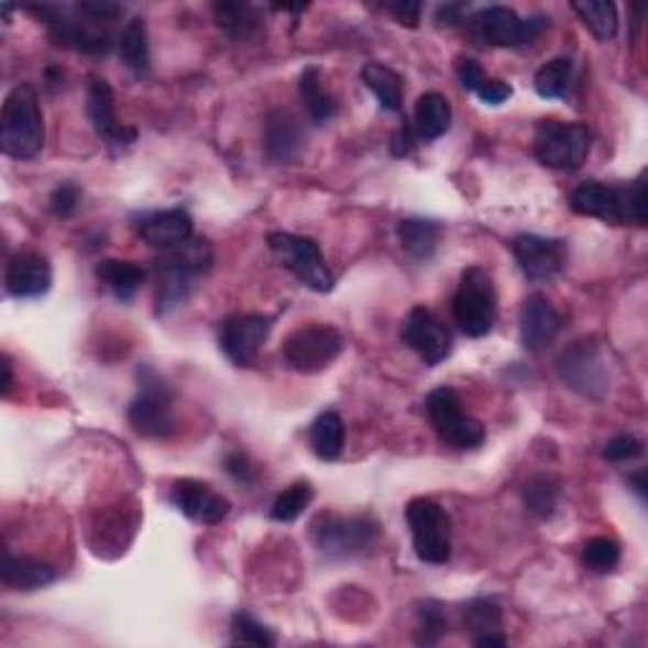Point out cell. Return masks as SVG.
Instances as JSON below:
<instances>
[{
    "label": "cell",
    "instance_id": "obj_43",
    "mask_svg": "<svg viewBox=\"0 0 648 648\" xmlns=\"http://www.w3.org/2000/svg\"><path fill=\"white\" fill-rule=\"evenodd\" d=\"M77 11L81 15H87L91 23H102V21L120 19L124 8L120 3H109V0H87V3L77 6Z\"/></svg>",
    "mask_w": 648,
    "mask_h": 648
},
{
    "label": "cell",
    "instance_id": "obj_2",
    "mask_svg": "<svg viewBox=\"0 0 648 648\" xmlns=\"http://www.w3.org/2000/svg\"><path fill=\"white\" fill-rule=\"evenodd\" d=\"M44 114L33 87L19 84L3 102L0 114V147L8 157L31 160L44 147Z\"/></svg>",
    "mask_w": 648,
    "mask_h": 648
},
{
    "label": "cell",
    "instance_id": "obj_24",
    "mask_svg": "<svg viewBox=\"0 0 648 648\" xmlns=\"http://www.w3.org/2000/svg\"><path fill=\"white\" fill-rule=\"evenodd\" d=\"M3 585L11 587V591H39V587L52 585L56 580V570L46 562L23 558V554H3Z\"/></svg>",
    "mask_w": 648,
    "mask_h": 648
},
{
    "label": "cell",
    "instance_id": "obj_28",
    "mask_svg": "<svg viewBox=\"0 0 648 648\" xmlns=\"http://www.w3.org/2000/svg\"><path fill=\"white\" fill-rule=\"evenodd\" d=\"M299 97L301 105H305L309 120L315 124L330 122L334 112H338V105L330 97V91L322 87V74H319L317 66H307L299 77Z\"/></svg>",
    "mask_w": 648,
    "mask_h": 648
},
{
    "label": "cell",
    "instance_id": "obj_31",
    "mask_svg": "<svg viewBox=\"0 0 648 648\" xmlns=\"http://www.w3.org/2000/svg\"><path fill=\"white\" fill-rule=\"evenodd\" d=\"M309 443L319 459L334 461L344 446V424L334 410H325L309 428Z\"/></svg>",
    "mask_w": 648,
    "mask_h": 648
},
{
    "label": "cell",
    "instance_id": "obj_4",
    "mask_svg": "<svg viewBox=\"0 0 648 648\" xmlns=\"http://www.w3.org/2000/svg\"><path fill=\"white\" fill-rule=\"evenodd\" d=\"M140 388L130 403V424L140 436L147 439H165L175 431V410L173 391L153 367L142 365L138 370Z\"/></svg>",
    "mask_w": 648,
    "mask_h": 648
},
{
    "label": "cell",
    "instance_id": "obj_34",
    "mask_svg": "<svg viewBox=\"0 0 648 648\" xmlns=\"http://www.w3.org/2000/svg\"><path fill=\"white\" fill-rule=\"evenodd\" d=\"M572 11L580 21L593 31L597 41H611L618 33V8L605 0H587V3H572Z\"/></svg>",
    "mask_w": 648,
    "mask_h": 648
},
{
    "label": "cell",
    "instance_id": "obj_10",
    "mask_svg": "<svg viewBox=\"0 0 648 648\" xmlns=\"http://www.w3.org/2000/svg\"><path fill=\"white\" fill-rule=\"evenodd\" d=\"M418 560L428 565H446L451 558V521L433 499L418 496L406 507Z\"/></svg>",
    "mask_w": 648,
    "mask_h": 648
},
{
    "label": "cell",
    "instance_id": "obj_40",
    "mask_svg": "<svg viewBox=\"0 0 648 648\" xmlns=\"http://www.w3.org/2000/svg\"><path fill=\"white\" fill-rule=\"evenodd\" d=\"M449 628L439 603H424L418 608V644L433 646L441 641V636Z\"/></svg>",
    "mask_w": 648,
    "mask_h": 648
},
{
    "label": "cell",
    "instance_id": "obj_14",
    "mask_svg": "<svg viewBox=\"0 0 648 648\" xmlns=\"http://www.w3.org/2000/svg\"><path fill=\"white\" fill-rule=\"evenodd\" d=\"M268 332H272V317L235 315L221 322L218 344L233 365L249 367L256 360L261 344L268 340Z\"/></svg>",
    "mask_w": 648,
    "mask_h": 648
},
{
    "label": "cell",
    "instance_id": "obj_7",
    "mask_svg": "<svg viewBox=\"0 0 648 648\" xmlns=\"http://www.w3.org/2000/svg\"><path fill=\"white\" fill-rule=\"evenodd\" d=\"M268 249L274 251V256L282 261L284 268L297 276V279L315 289L319 294H327L334 289V276L327 266V261L319 251L317 241L307 239V235H294L284 231L268 233Z\"/></svg>",
    "mask_w": 648,
    "mask_h": 648
},
{
    "label": "cell",
    "instance_id": "obj_36",
    "mask_svg": "<svg viewBox=\"0 0 648 648\" xmlns=\"http://www.w3.org/2000/svg\"><path fill=\"white\" fill-rule=\"evenodd\" d=\"M315 499V486L309 482H297L289 490L276 496L272 504V519L274 521H294L305 515V509Z\"/></svg>",
    "mask_w": 648,
    "mask_h": 648
},
{
    "label": "cell",
    "instance_id": "obj_42",
    "mask_svg": "<svg viewBox=\"0 0 648 648\" xmlns=\"http://www.w3.org/2000/svg\"><path fill=\"white\" fill-rule=\"evenodd\" d=\"M81 204V190L77 185H58L52 193V210L58 218H69L79 210Z\"/></svg>",
    "mask_w": 648,
    "mask_h": 648
},
{
    "label": "cell",
    "instance_id": "obj_48",
    "mask_svg": "<svg viewBox=\"0 0 648 648\" xmlns=\"http://www.w3.org/2000/svg\"><path fill=\"white\" fill-rule=\"evenodd\" d=\"M461 13H464V6L457 3V6H441L439 11H436V21L439 23H449V26H453V23L461 21Z\"/></svg>",
    "mask_w": 648,
    "mask_h": 648
},
{
    "label": "cell",
    "instance_id": "obj_39",
    "mask_svg": "<svg viewBox=\"0 0 648 648\" xmlns=\"http://www.w3.org/2000/svg\"><path fill=\"white\" fill-rule=\"evenodd\" d=\"M583 562L593 572H613L620 562V545L611 537H593L583 550Z\"/></svg>",
    "mask_w": 648,
    "mask_h": 648
},
{
    "label": "cell",
    "instance_id": "obj_51",
    "mask_svg": "<svg viewBox=\"0 0 648 648\" xmlns=\"http://www.w3.org/2000/svg\"><path fill=\"white\" fill-rule=\"evenodd\" d=\"M13 388V373H11V360L3 358V395L11 393Z\"/></svg>",
    "mask_w": 648,
    "mask_h": 648
},
{
    "label": "cell",
    "instance_id": "obj_33",
    "mask_svg": "<svg viewBox=\"0 0 648 648\" xmlns=\"http://www.w3.org/2000/svg\"><path fill=\"white\" fill-rule=\"evenodd\" d=\"M572 72H575V66H572V58L568 56H558L542 64L535 74L537 95L545 99H562L570 91Z\"/></svg>",
    "mask_w": 648,
    "mask_h": 648
},
{
    "label": "cell",
    "instance_id": "obj_9",
    "mask_svg": "<svg viewBox=\"0 0 648 648\" xmlns=\"http://www.w3.org/2000/svg\"><path fill=\"white\" fill-rule=\"evenodd\" d=\"M558 373L562 383L583 398L601 400L608 393V360H605L603 348L595 340L572 342L558 360Z\"/></svg>",
    "mask_w": 648,
    "mask_h": 648
},
{
    "label": "cell",
    "instance_id": "obj_5",
    "mask_svg": "<svg viewBox=\"0 0 648 648\" xmlns=\"http://www.w3.org/2000/svg\"><path fill=\"white\" fill-rule=\"evenodd\" d=\"M593 134L580 122L542 120L535 132V155L554 171H578L591 155Z\"/></svg>",
    "mask_w": 648,
    "mask_h": 648
},
{
    "label": "cell",
    "instance_id": "obj_18",
    "mask_svg": "<svg viewBox=\"0 0 648 648\" xmlns=\"http://www.w3.org/2000/svg\"><path fill=\"white\" fill-rule=\"evenodd\" d=\"M87 114L95 132L102 138L109 147L122 150L130 147L138 140V132L130 128H120L114 109V91L105 79H89L87 87Z\"/></svg>",
    "mask_w": 648,
    "mask_h": 648
},
{
    "label": "cell",
    "instance_id": "obj_49",
    "mask_svg": "<svg viewBox=\"0 0 648 648\" xmlns=\"http://www.w3.org/2000/svg\"><path fill=\"white\" fill-rule=\"evenodd\" d=\"M509 638L504 634H484L474 638V646L479 648H492V646H507Z\"/></svg>",
    "mask_w": 648,
    "mask_h": 648
},
{
    "label": "cell",
    "instance_id": "obj_37",
    "mask_svg": "<svg viewBox=\"0 0 648 648\" xmlns=\"http://www.w3.org/2000/svg\"><path fill=\"white\" fill-rule=\"evenodd\" d=\"M558 494L560 486L552 476H535L525 484V507L532 512L535 517L547 519L552 517L554 507H558Z\"/></svg>",
    "mask_w": 648,
    "mask_h": 648
},
{
    "label": "cell",
    "instance_id": "obj_26",
    "mask_svg": "<svg viewBox=\"0 0 648 648\" xmlns=\"http://www.w3.org/2000/svg\"><path fill=\"white\" fill-rule=\"evenodd\" d=\"M451 105L439 91H426L418 97L414 124L420 140H439L451 128Z\"/></svg>",
    "mask_w": 648,
    "mask_h": 648
},
{
    "label": "cell",
    "instance_id": "obj_15",
    "mask_svg": "<svg viewBox=\"0 0 648 648\" xmlns=\"http://www.w3.org/2000/svg\"><path fill=\"white\" fill-rule=\"evenodd\" d=\"M512 251H515L521 274L532 282H550L568 264L565 241L542 239V235L535 233L517 235L515 243H512Z\"/></svg>",
    "mask_w": 648,
    "mask_h": 648
},
{
    "label": "cell",
    "instance_id": "obj_17",
    "mask_svg": "<svg viewBox=\"0 0 648 648\" xmlns=\"http://www.w3.org/2000/svg\"><path fill=\"white\" fill-rule=\"evenodd\" d=\"M570 208L580 216L601 218L605 223L623 226L630 221V206H628V188H613L605 183H583L580 188L572 190Z\"/></svg>",
    "mask_w": 648,
    "mask_h": 648
},
{
    "label": "cell",
    "instance_id": "obj_12",
    "mask_svg": "<svg viewBox=\"0 0 648 648\" xmlns=\"http://www.w3.org/2000/svg\"><path fill=\"white\" fill-rule=\"evenodd\" d=\"M471 36L490 46H521L545 31L542 19H519L507 6H486L469 15Z\"/></svg>",
    "mask_w": 648,
    "mask_h": 648
},
{
    "label": "cell",
    "instance_id": "obj_30",
    "mask_svg": "<svg viewBox=\"0 0 648 648\" xmlns=\"http://www.w3.org/2000/svg\"><path fill=\"white\" fill-rule=\"evenodd\" d=\"M216 23L233 41H251L261 31V19L254 6L249 3H216Z\"/></svg>",
    "mask_w": 648,
    "mask_h": 648
},
{
    "label": "cell",
    "instance_id": "obj_21",
    "mask_svg": "<svg viewBox=\"0 0 648 648\" xmlns=\"http://www.w3.org/2000/svg\"><path fill=\"white\" fill-rule=\"evenodd\" d=\"M562 330L560 311L542 294H529L519 311V338L527 350L540 352Z\"/></svg>",
    "mask_w": 648,
    "mask_h": 648
},
{
    "label": "cell",
    "instance_id": "obj_32",
    "mask_svg": "<svg viewBox=\"0 0 648 648\" xmlns=\"http://www.w3.org/2000/svg\"><path fill=\"white\" fill-rule=\"evenodd\" d=\"M117 52H120L124 66H130L132 72H145L150 66L147 23L142 19H132L128 26L122 29L120 39H117Z\"/></svg>",
    "mask_w": 648,
    "mask_h": 648
},
{
    "label": "cell",
    "instance_id": "obj_25",
    "mask_svg": "<svg viewBox=\"0 0 648 648\" xmlns=\"http://www.w3.org/2000/svg\"><path fill=\"white\" fill-rule=\"evenodd\" d=\"M97 279L114 299L132 301L145 284V268L132 264V261L105 259L97 264Z\"/></svg>",
    "mask_w": 648,
    "mask_h": 648
},
{
    "label": "cell",
    "instance_id": "obj_29",
    "mask_svg": "<svg viewBox=\"0 0 648 648\" xmlns=\"http://www.w3.org/2000/svg\"><path fill=\"white\" fill-rule=\"evenodd\" d=\"M360 79H363L365 87L373 91L383 109L398 112L403 102V79L398 72H393L391 66L383 64H365L363 72H360Z\"/></svg>",
    "mask_w": 648,
    "mask_h": 648
},
{
    "label": "cell",
    "instance_id": "obj_13",
    "mask_svg": "<svg viewBox=\"0 0 648 648\" xmlns=\"http://www.w3.org/2000/svg\"><path fill=\"white\" fill-rule=\"evenodd\" d=\"M26 11L39 15V19L46 23L48 31H52V36L56 39V44L74 48V52H81V54H91V56H105L112 52L114 41L107 31H97L79 19H72L64 8L29 6Z\"/></svg>",
    "mask_w": 648,
    "mask_h": 648
},
{
    "label": "cell",
    "instance_id": "obj_16",
    "mask_svg": "<svg viewBox=\"0 0 648 648\" xmlns=\"http://www.w3.org/2000/svg\"><path fill=\"white\" fill-rule=\"evenodd\" d=\"M403 342L418 352L426 365H439L451 355V334L426 307L410 309L403 322Z\"/></svg>",
    "mask_w": 648,
    "mask_h": 648
},
{
    "label": "cell",
    "instance_id": "obj_27",
    "mask_svg": "<svg viewBox=\"0 0 648 648\" xmlns=\"http://www.w3.org/2000/svg\"><path fill=\"white\" fill-rule=\"evenodd\" d=\"M398 239L410 259L428 261L439 249L441 226L436 221H426V218H408L398 226Z\"/></svg>",
    "mask_w": 648,
    "mask_h": 648
},
{
    "label": "cell",
    "instance_id": "obj_50",
    "mask_svg": "<svg viewBox=\"0 0 648 648\" xmlns=\"http://www.w3.org/2000/svg\"><path fill=\"white\" fill-rule=\"evenodd\" d=\"M628 484L634 486V492L641 496V502H644L646 499V471L641 469V471H636V474H630Z\"/></svg>",
    "mask_w": 648,
    "mask_h": 648
},
{
    "label": "cell",
    "instance_id": "obj_38",
    "mask_svg": "<svg viewBox=\"0 0 648 648\" xmlns=\"http://www.w3.org/2000/svg\"><path fill=\"white\" fill-rule=\"evenodd\" d=\"M231 644L268 648L276 644V638L272 630H268L264 623H259L254 616H249V613H235L231 620Z\"/></svg>",
    "mask_w": 648,
    "mask_h": 648
},
{
    "label": "cell",
    "instance_id": "obj_46",
    "mask_svg": "<svg viewBox=\"0 0 648 648\" xmlns=\"http://www.w3.org/2000/svg\"><path fill=\"white\" fill-rule=\"evenodd\" d=\"M385 11H388L395 21L403 23V26L416 29L418 21H420V13H424V6H420V3H408V0H398V3H388V6H385Z\"/></svg>",
    "mask_w": 648,
    "mask_h": 648
},
{
    "label": "cell",
    "instance_id": "obj_3",
    "mask_svg": "<svg viewBox=\"0 0 648 648\" xmlns=\"http://www.w3.org/2000/svg\"><path fill=\"white\" fill-rule=\"evenodd\" d=\"M453 319L469 338H484L496 322V289L486 268L469 266L461 274V284L453 294Z\"/></svg>",
    "mask_w": 648,
    "mask_h": 648
},
{
    "label": "cell",
    "instance_id": "obj_23",
    "mask_svg": "<svg viewBox=\"0 0 648 648\" xmlns=\"http://www.w3.org/2000/svg\"><path fill=\"white\" fill-rule=\"evenodd\" d=\"M266 153L274 163H292L305 145V130L289 109H274L266 120Z\"/></svg>",
    "mask_w": 648,
    "mask_h": 648
},
{
    "label": "cell",
    "instance_id": "obj_6",
    "mask_svg": "<svg viewBox=\"0 0 648 648\" xmlns=\"http://www.w3.org/2000/svg\"><path fill=\"white\" fill-rule=\"evenodd\" d=\"M381 529L365 515H319L311 521V542L327 558H350L370 550Z\"/></svg>",
    "mask_w": 648,
    "mask_h": 648
},
{
    "label": "cell",
    "instance_id": "obj_20",
    "mask_svg": "<svg viewBox=\"0 0 648 648\" xmlns=\"http://www.w3.org/2000/svg\"><path fill=\"white\" fill-rule=\"evenodd\" d=\"M171 502L175 504V509L183 512V515L193 521H200V525H218V521H223L231 512V504L226 496L213 492L204 482H196V479L175 482Z\"/></svg>",
    "mask_w": 648,
    "mask_h": 648
},
{
    "label": "cell",
    "instance_id": "obj_8",
    "mask_svg": "<svg viewBox=\"0 0 648 648\" xmlns=\"http://www.w3.org/2000/svg\"><path fill=\"white\" fill-rule=\"evenodd\" d=\"M344 338L330 325H307L284 340L282 358L297 373H319L342 355Z\"/></svg>",
    "mask_w": 648,
    "mask_h": 648
},
{
    "label": "cell",
    "instance_id": "obj_45",
    "mask_svg": "<svg viewBox=\"0 0 648 648\" xmlns=\"http://www.w3.org/2000/svg\"><path fill=\"white\" fill-rule=\"evenodd\" d=\"M226 471L235 479L239 484H254L256 482V466L251 464V459L246 453H231L229 459H226Z\"/></svg>",
    "mask_w": 648,
    "mask_h": 648
},
{
    "label": "cell",
    "instance_id": "obj_1",
    "mask_svg": "<svg viewBox=\"0 0 648 648\" xmlns=\"http://www.w3.org/2000/svg\"><path fill=\"white\" fill-rule=\"evenodd\" d=\"M210 266H213V249L208 246V241L190 239L178 249L163 251L157 261V315H171L173 309L185 305Z\"/></svg>",
    "mask_w": 648,
    "mask_h": 648
},
{
    "label": "cell",
    "instance_id": "obj_35",
    "mask_svg": "<svg viewBox=\"0 0 648 648\" xmlns=\"http://www.w3.org/2000/svg\"><path fill=\"white\" fill-rule=\"evenodd\" d=\"M502 620V608L494 601H490V597H476V601L466 603L464 626L474 638L484 634H499Z\"/></svg>",
    "mask_w": 648,
    "mask_h": 648
},
{
    "label": "cell",
    "instance_id": "obj_22",
    "mask_svg": "<svg viewBox=\"0 0 648 648\" xmlns=\"http://www.w3.org/2000/svg\"><path fill=\"white\" fill-rule=\"evenodd\" d=\"M52 289V266L36 251H21L6 266V292L15 299L41 297Z\"/></svg>",
    "mask_w": 648,
    "mask_h": 648
},
{
    "label": "cell",
    "instance_id": "obj_44",
    "mask_svg": "<svg viewBox=\"0 0 648 648\" xmlns=\"http://www.w3.org/2000/svg\"><path fill=\"white\" fill-rule=\"evenodd\" d=\"M457 72H459V79H461V87L469 89V91H476L484 87L490 77H486V72L482 69V64L474 62V58L469 56H461L459 64H457Z\"/></svg>",
    "mask_w": 648,
    "mask_h": 648
},
{
    "label": "cell",
    "instance_id": "obj_11",
    "mask_svg": "<svg viewBox=\"0 0 648 648\" xmlns=\"http://www.w3.org/2000/svg\"><path fill=\"white\" fill-rule=\"evenodd\" d=\"M426 410L443 443L453 446V449H479L484 443V426L476 418L464 414V406H461L457 391L436 388L428 395Z\"/></svg>",
    "mask_w": 648,
    "mask_h": 648
},
{
    "label": "cell",
    "instance_id": "obj_41",
    "mask_svg": "<svg viewBox=\"0 0 648 648\" xmlns=\"http://www.w3.org/2000/svg\"><path fill=\"white\" fill-rule=\"evenodd\" d=\"M644 453V441L636 439L630 433H620L613 436V439L605 443L603 449V459L616 461V464H623V461H636Z\"/></svg>",
    "mask_w": 648,
    "mask_h": 648
},
{
    "label": "cell",
    "instance_id": "obj_47",
    "mask_svg": "<svg viewBox=\"0 0 648 648\" xmlns=\"http://www.w3.org/2000/svg\"><path fill=\"white\" fill-rule=\"evenodd\" d=\"M512 95H515V89H512L507 81H496V79H490L482 89L476 91V97L482 99L484 105H502L507 102Z\"/></svg>",
    "mask_w": 648,
    "mask_h": 648
},
{
    "label": "cell",
    "instance_id": "obj_19",
    "mask_svg": "<svg viewBox=\"0 0 648 648\" xmlns=\"http://www.w3.org/2000/svg\"><path fill=\"white\" fill-rule=\"evenodd\" d=\"M138 235L153 249L171 251L193 239V218L185 208H167V210H150L142 213L134 223Z\"/></svg>",
    "mask_w": 648,
    "mask_h": 648
}]
</instances>
